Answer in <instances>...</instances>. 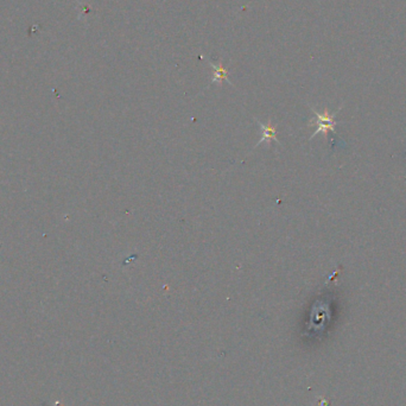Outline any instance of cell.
Wrapping results in <instances>:
<instances>
[{
  "mask_svg": "<svg viewBox=\"0 0 406 406\" xmlns=\"http://www.w3.org/2000/svg\"><path fill=\"white\" fill-rule=\"evenodd\" d=\"M256 123H258V125L260 126V128H261V131H262V137L260 138V140H259V142H258V144L254 146V148H256V146L260 144V143H264V142L271 143V142H272V140H275V142L280 143L279 139H278V138L276 137V127L273 126L272 124L269 123V124H267V125H264V124L260 123V121H258V120H256Z\"/></svg>",
  "mask_w": 406,
  "mask_h": 406,
  "instance_id": "cell-2",
  "label": "cell"
},
{
  "mask_svg": "<svg viewBox=\"0 0 406 406\" xmlns=\"http://www.w3.org/2000/svg\"><path fill=\"white\" fill-rule=\"evenodd\" d=\"M208 63L211 64V67L214 69V76H213L212 82H219V84H221L222 81H227L228 84H232V82L228 80L227 69L223 68L222 64L216 65L213 62H211V61H208Z\"/></svg>",
  "mask_w": 406,
  "mask_h": 406,
  "instance_id": "cell-3",
  "label": "cell"
},
{
  "mask_svg": "<svg viewBox=\"0 0 406 406\" xmlns=\"http://www.w3.org/2000/svg\"><path fill=\"white\" fill-rule=\"evenodd\" d=\"M311 110H313V113L315 114V119L314 120H311L309 124L317 127L316 131L311 134V139H313L315 135L319 133H323L325 135V138H327V135L329 132L335 131V126L338 125V121L335 120V115L338 112L331 114L328 109H325L323 113L316 112L314 108H311Z\"/></svg>",
  "mask_w": 406,
  "mask_h": 406,
  "instance_id": "cell-1",
  "label": "cell"
}]
</instances>
